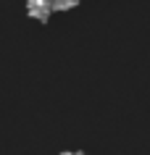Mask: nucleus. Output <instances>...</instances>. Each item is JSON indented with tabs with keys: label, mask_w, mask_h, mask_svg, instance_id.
<instances>
[{
	"label": "nucleus",
	"mask_w": 150,
	"mask_h": 155,
	"mask_svg": "<svg viewBox=\"0 0 150 155\" xmlns=\"http://www.w3.org/2000/svg\"><path fill=\"white\" fill-rule=\"evenodd\" d=\"M79 5V0H53V8L55 11H71Z\"/></svg>",
	"instance_id": "nucleus-2"
},
{
	"label": "nucleus",
	"mask_w": 150,
	"mask_h": 155,
	"mask_svg": "<svg viewBox=\"0 0 150 155\" xmlns=\"http://www.w3.org/2000/svg\"><path fill=\"white\" fill-rule=\"evenodd\" d=\"M53 11V0H26V13L37 21H48Z\"/></svg>",
	"instance_id": "nucleus-1"
},
{
	"label": "nucleus",
	"mask_w": 150,
	"mask_h": 155,
	"mask_svg": "<svg viewBox=\"0 0 150 155\" xmlns=\"http://www.w3.org/2000/svg\"><path fill=\"white\" fill-rule=\"evenodd\" d=\"M61 155H84V153H61Z\"/></svg>",
	"instance_id": "nucleus-3"
}]
</instances>
